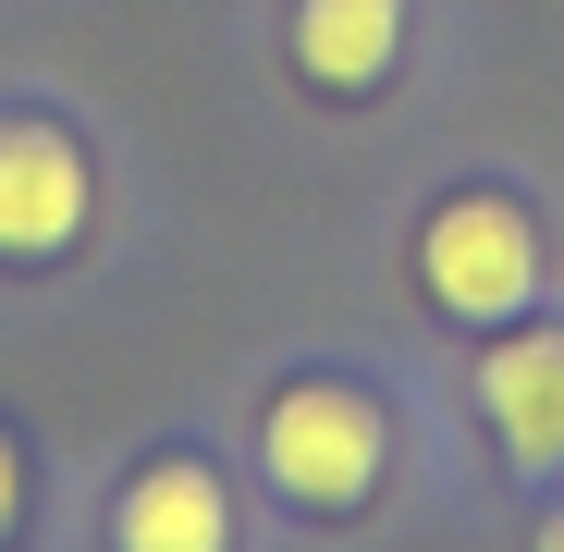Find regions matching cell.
<instances>
[{
	"instance_id": "obj_2",
	"label": "cell",
	"mask_w": 564,
	"mask_h": 552,
	"mask_svg": "<svg viewBox=\"0 0 564 552\" xmlns=\"http://www.w3.org/2000/svg\"><path fill=\"white\" fill-rule=\"evenodd\" d=\"M540 221L516 209V197H442L430 209V234H417V283H430V307H454V320H528L540 307Z\"/></svg>"
},
{
	"instance_id": "obj_1",
	"label": "cell",
	"mask_w": 564,
	"mask_h": 552,
	"mask_svg": "<svg viewBox=\"0 0 564 552\" xmlns=\"http://www.w3.org/2000/svg\"><path fill=\"white\" fill-rule=\"evenodd\" d=\"M258 467L282 504H307V516H356L368 491H381L393 467V418L368 405L356 381H282L258 405Z\"/></svg>"
},
{
	"instance_id": "obj_3",
	"label": "cell",
	"mask_w": 564,
	"mask_h": 552,
	"mask_svg": "<svg viewBox=\"0 0 564 552\" xmlns=\"http://www.w3.org/2000/svg\"><path fill=\"white\" fill-rule=\"evenodd\" d=\"M479 418H491V442H503V467H528V479L564 467V320L491 332V356H479Z\"/></svg>"
},
{
	"instance_id": "obj_6",
	"label": "cell",
	"mask_w": 564,
	"mask_h": 552,
	"mask_svg": "<svg viewBox=\"0 0 564 552\" xmlns=\"http://www.w3.org/2000/svg\"><path fill=\"white\" fill-rule=\"evenodd\" d=\"M282 50H295L307 86H332V99H368V86L405 62V0H295Z\"/></svg>"
},
{
	"instance_id": "obj_8",
	"label": "cell",
	"mask_w": 564,
	"mask_h": 552,
	"mask_svg": "<svg viewBox=\"0 0 564 552\" xmlns=\"http://www.w3.org/2000/svg\"><path fill=\"white\" fill-rule=\"evenodd\" d=\"M540 552H564V516H552V528H540Z\"/></svg>"
},
{
	"instance_id": "obj_5",
	"label": "cell",
	"mask_w": 564,
	"mask_h": 552,
	"mask_svg": "<svg viewBox=\"0 0 564 552\" xmlns=\"http://www.w3.org/2000/svg\"><path fill=\"white\" fill-rule=\"evenodd\" d=\"M111 552H234V491L209 454H148L111 491Z\"/></svg>"
},
{
	"instance_id": "obj_4",
	"label": "cell",
	"mask_w": 564,
	"mask_h": 552,
	"mask_svg": "<svg viewBox=\"0 0 564 552\" xmlns=\"http://www.w3.org/2000/svg\"><path fill=\"white\" fill-rule=\"evenodd\" d=\"M86 234V148L62 123H0V258H62Z\"/></svg>"
},
{
	"instance_id": "obj_7",
	"label": "cell",
	"mask_w": 564,
	"mask_h": 552,
	"mask_svg": "<svg viewBox=\"0 0 564 552\" xmlns=\"http://www.w3.org/2000/svg\"><path fill=\"white\" fill-rule=\"evenodd\" d=\"M13 516H25V454H13V430H0V540H13Z\"/></svg>"
}]
</instances>
